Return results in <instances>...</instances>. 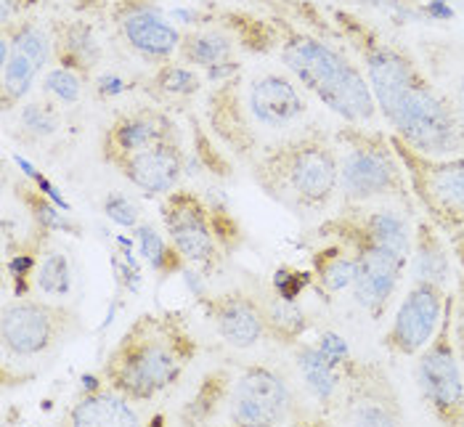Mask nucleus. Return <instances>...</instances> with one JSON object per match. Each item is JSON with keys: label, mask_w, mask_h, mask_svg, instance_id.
<instances>
[{"label": "nucleus", "mask_w": 464, "mask_h": 427, "mask_svg": "<svg viewBox=\"0 0 464 427\" xmlns=\"http://www.w3.org/2000/svg\"><path fill=\"white\" fill-rule=\"evenodd\" d=\"M329 22L361 62L374 104L395 136L430 157L464 154V120L451 96L411 56L409 48L345 5H329Z\"/></svg>", "instance_id": "f257e3e1"}, {"label": "nucleus", "mask_w": 464, "mask_h": 427, "mask_svg": "<svg viewBox=\"0 0 464 427\" xmlns=\"http://www.w3.org/2000/svg\"><path fill=\"white\" fill-rule=\"evenodd\" d=\"M215 24L228 30L242 48L260 56H274L286 72L314 93L324 107L340 114L345 122L369 125L377 117V104L372 88L351 56L340 45L326 43L324 37L303 27L279 11L255 16L250 11H220L213 16Z\"/></svg>", "instance_id": "f03ea898"}, {"label": "nucleus", "mask_w": 464, "mask_h": 427, "mask_svg": "<svg viewBox=\"0 0 464 427\" xmlns=\"http://www.w3.org/2000/svg\"><path fill=\"white\" fill-rule=\"evenodd\" d=\"M205 122L215 141L239 162L292 133L305 117V88L285 72H245L218 80L205 93Z\"/></svg>", "instance_id": "7ed1b4c3"}, {"label": "nucleus", "mask_w": 464, "mask_h": 427, "mask_svg": "<svg viewBox=\"0 0 464 427\" xmlns=\"http://www.w3.org/2000/svg\"><path fill=\"white\" fill-rule=\"evenodd\" d=\"M199 356V340L180 311H143L117 337L102 364V383L133 403L176 388Z\"/></svg>", "instance_id": "20e7f679"}, {"label": "nucleus", "mask_w": 464, "mask_h": 427, "mask_svg": "<svg viewBox=\"0 0 464 427\" xmlns=\"http://www.w3.org/2000/svg\"><path fill=\"white\" fill-rule=\"evenodd\" d=\"M247 168L255 186L292 213H322L340 191V149L322 128L292 131Z\"/></svg>", "instance_id": "39448f33"}, {"label": "nucleus", "mask_w": 464, "mask_h": 427, "mask_svg": "<svg viewBox=\"0 0 464 427\" xmlns=\"http://www.w3.org/2000/svg\"><path fill=\"white\" fill-rule=\"evenodd\" d=\"M334 141L340 149V194L343 205L395 202L406 210L414 208L409 176L398 160L388 133L345 122Z\"/></svg>", "instance_id": "423d86ee"}, {"label": "nucleus", "mask_w": 464, "mask_h": 427, "mask_svg": "<svg viewBox=\"0 0 464 427\" xmlns=\"http://www.w3.org/2000/svg\"><path fill=\"white\" fill-rule=\"evenodd\" d=\"M398 160L409 176L414 202L443 237L464 234V154L430 157L401 136H391Z\"/></svg>", "instance_id": "0eeeda50"}, {"label": "nucleus", "mask_w": 464, "mask_h": 427, "mask_svg": "<svg viewBox=\"0 0 464 427\" xmlns=\"http://www.w3.org/2000/svg\"><path fill=\"white\" fill-rule=\"evenodd\" d=\"M314 237L319 242L334 239L343 242L345 247L356 255V282H353V297L356 303L366 311V316L372 321L385 319L391 303H393L395 292L401 286V279L409 268V257L406 252H398L393 247H385L358 231H351L345 226L332 223L329 218L322 220L314 228Z\"/></svg>", "instance_id": "6e6552de"}, {"label": "nucleus", "mask_w": 464, "mask_h": 427, "mask_svg": "<svg viewBox=\"0 0 464 427\" xmlns=\"http://www.w3.org/2000/svg\"><path fill=\"white\" fill-rule=\"evenodd\" d=\"M82 329L80 314L56 300H40L19 295L3 306L0 340L3 354L16 361L48 356L59 345L70 343Z\"/></svg>", "instance_id": "1a4fd4ad"}, {"label": "nucleus", "mask_w": 464, "mask_h": 427, "mask_svg": "<svg viewBox=\"0 0 464 427\" xmlns=\"http://www.w3.org/2000/svg\"><path fill=\"white\" fill-rule=\"evenodd\" d=\"M417 388L435 422L451 427L464 425V369L457 343H454V292L446 300V314L417 356Z\"/></svg>", "instance_id": "9d476101"}, {"label": "nucleus", "mask_w": 464, "mask_h": 427, "mask_svg": "<svg viewBox=\"0 0 464 427\" xmlns=\"http://www.w3.org/2000/svg\"><path fill=\"white\" fill-rule=\"evenodd\" d=\"M160 218L168 234L170 247L183 263L199 268L202 274L218 271L223 260V245L218 237L215 208L194 189H173L162 197Z\"/></svg>", "instance_id": "9b49d317"}, {"label": "nucleus", "mask_w": 464, "mask_h": 427, "mask_svg": "<svg viewBox=\"0 0 464 427\" xmlns=\"http://www.w3.org/2000/svg\"><path fill=\"white\" fill-rule=\"evenodd\" d=\"M337 417L345 425H401L406 420L401 393L391 372L372 358H351L345 366V388Z\"/></svg>", "instance_id": "f8f14e48"}, {"label": "nucleus", "mask_w": 464, "mask_h": 427, "mask_svg": "<svg viewBox=\"0 0 464 427\" xmlns=\"http://www.w3.org/2000/svg\"><path fill=\"white\" fill-rule=\"evenodd\" d=\"M449 286L432 282H411L409 292L403 295L395 319L391 321L382 348L395 358H417L428 343L435 337L449 300Z\"/></svg>", "instance_id": "ddd939ff"}, {"label": "nucleus", "mask_w": 464, "mask_h": 427, "mask_svg": "<svg viewBox=\"0 0 464 427\" xmlns=\"http://www.w3.org/2000/svg\"><path fill=\"white\" fill-rule=\"evenodd\" d=\"M109 19L117 35L141 59L162 64L179 53L183 33L168 22L157 0H111Z\"/></svg>", "instance_id": "4468645a"}, {"label": "nucleus", "mask_w": 464, "mask_h": 427, "mask_svg": "<svg viewBox=\"0 0 464 427\" xmlns=\"http://www.w3.org/2000/svg\"><path fill=\"white\" fill-rule=\"evenodd\" d=\"M197 303L205 319L213 324L218 337L237 351H250L268 337L250 286L208 292V295H199Z\"/></svg>", "instance_id": "2eb2a0df"}, {"label": "nucleus", "mask_w": 464, "mask_h": 427, "mask_svg": "<svg viewBox=\"0 0 464 427\" xmlns=\"http://www.w3.org/2000/svg\"><path fill=\"white\" fill-rule=\"evenodd\" d=\"M180 139L176 120L168 109L160 107H133L120 112L107 125L102 136V160L114 168L120 160L133 157L154 143Z\"/></svg>", "instance_id": "dca6fc26"}, {"label": "nucleus", "mask_w": 464, "mask_h": 427, "mask_svg": "<svg viewBox=\"0 0 464 427\" xmlns=\"http://www.w3.org/2000/svg\"><path fill=\"white\" fill-rule=\"evenodd\" d=\"M234 393L257 403L271 425H305V422H322L316 412H308L297 393L292 391L289 380L279 369L266 364H250L239 372L234 380Z\"/></svg>", "instance_id": "f3484780"}, {"label": "nucleus", "mask_w": 464, "mask_h": 427, "mask_svg": "<svg viewBox=\"0 0 464 427\" xmlns=\"http://www.w3.org/2000/svg\"><path fill=\"white\" fill-rule=\"evenodd\" d=\"M114 170L143 194L165 197L180 186V179L186 173V151L180 139H170L120 160Z\"/></svg>", "instance_id": "a211bd4d"}, {"label": "nucleus", "mask_w": 464, "mask_h": 427, "mask_svg": "<svg viewBox=\"0 0 464 427\" xmlns=\"http://www.w3.org/2000/svg\"><path fill=\"white\" fill-rule=\"evenodd\" d=\"M237 37L228 30H223L220 24L215 27H199V30H188L180 35L179 45V62L194 67V70H208L210 80H226L231 74L242 70V64L234 59L237 53Z\"/></svg>", "instance_id": "6ab92c4d"}, {"label": "nucleus", "mask_w": 464, "mask_h": 427, "mask_svg": "<svg viewBox=\"0 0 464 427\" xmlns=\"http://www.w3.org/2000/svg\"><path fill=\"white\" fill-rule=\"evenodd\" d=\"M53 37V62L59 67L82 74L91 80L104 62V48L93 24L85 19H56L51 24Z\"/></svg>", "instance_id": "aec40b11"}, {"label": "nucleus", "mask_w": 464, "mask_h": 427, "mask_svg": "<svg viewBox=\"0 0 464 427\" xmlns=\"http://www.w3.org/2000/svg\"><path fill=\"white\" fill-rule=\"evenodd\" d=\"M292 354H295L300 380L305 391L311 393V398L319 403L322 417L337 412L343 401V388H345V366H337L332 358L324 356L319 345H311L305 340L292 345Z\"/></svg>", "instance_id": "412c9836"}, {"label": "nucleus", "mask_w": 464, "mask_h": 427, "mask_svg": "<svg viewBox=\"0 0 464 427\" xmlns=\"http://www.w3.org/2000/svg\"><path fill=\"white\" fill-rule=\"evenodd\" d=\"M250 289L257 300L263 324H266V335L274 343L292 348L314 329V321L297 306V300H289V297L279 295L276 289L266 285L250 286Z\"/></svg>", "instance_id": "4be33fe9"}, {"label": "nucleus", "mask_w": 464, "mask_h": 427, "mask_svg": "<svg viewBox=\"0 0 464 427\" xmlns=\"http://www.w3.org/2000/svg\"><path fill=\"white\" fill-rule=\"evenodd\" d=\"M67 422L74 427H120L139 425L141 417L133 409L130 398L104 385V388H91L80 398H74V403L67 409Z\"/></svg>", "instance_id": "5701e85b"}, {"label": "nucleus", "mask_w": 464, "mask_h": 427, "mask_svg": "<svg viewBox=\"0 0 464 427\" xmlns=\"http://www.w3.org/2000/svg\"><path fill=\"white\" fill-rule=\"evenodd\" d=\"M411 282H432V285H451V260L443 242V234L430 223L428 218L417 220L411 231Z\"/></svg>", "instance_id": "b1692460"}, {"label": "nucleus", "mask_w": 464, "mask_h": 427, "mask_svg": "<svg viewBox=\"0 0 464 427\" xmlns=\"http://www.w3.org/2000/svg\"><path fill=\"white\" fill-rule=\"evenodd\" d=\"M311 277L324 295H340L353 289L356 282V255L343 242L326 239L311 252Z\"/></svg>", "instance_id": "393cba45"}, {"label": "nucleus", "mask_w": 464, "mask_h": 427, "mask_svg": "<svg viewBox=\"0 0 464 427\" xmlns=\"http://www.w3.org/2000/svg\"><path fill=\"white\" fill-rule=\"evenodd\" d=\"M234 393V380L226 369H213L202 377L194 395L180 409V422L186 425H205L220 414V409H228Z\"/></svg>", "instance_id": "a878e982"}, {"label": "nucleus", "mask_w": 464, "mask_h": 427, "mask_svg": "<svg viewBox=\"0 0 464 427\" xmlns=\"http://www.w3.org/2000/svg\"><path fill=\"white\" fill-rule=\"evenodd\" d=\"M202 88H205V77L199 74V70L173 59L157 64V70L149 77V91L160 104L194 99Z\"/></svg>", "instance_id": "bb28decb"}, {"label": "nucleus", "mask_w": 464, "mask_h": 427, "mask_svg": "<svg viewBox=\"0 0 464 427\" xmlns=\"http://www.w3.org/2000/svg\"><path fill=\"white\" fill-rule=\"evenodd\" d=\"M3 80H0V107L3 114H11L14 109H19L24 104V99L33 93L40 70L33 59H27L22 51L11 48L8 62L0 64Z\"/></svg>", "instance_id": "cd10ccee"}, {"label": "nucleus", "mask_w": 464, "mask_h": 427, "mask_svg": "<svg viewBox=\"0 0 464 427\" xmlns=\"http://www.w3.org/2000/svg\"><path fill=\"white\" fill-rule=\"evenodd\" d=\"M0 33L11 40V48L22 51L27 59H33L40 72L48 70V64L53 62L51 30L43 27L33 16H22V19H14L8 24H0Z\"/></svg>", "instance_id": "c85d7f7f"}, {"label": "nucleus", "mask_w": 464, "mask_h": 427, "mask_svg": "<svg viewBox=\"0 0 464 427\" xmlns=\"http://www.w3.org/2000/svg\"><path fill=\"white\" fill-rule=\"evenodd\" d=\"M33 285L45 297H64L72 289L70 257L64 249L48 247L37 252V266L33 274Z\"/></svg>", "instance_id": "c756f323"}, {"label": "nucleus", "mask_w": 464, "mask_h": 427, "mask_svg": "<svg viewBox=\"0 0 464 427\" xmlns=\"http://www.w3.org/2000/svg\"><path fill=\"white\" fill-rule=\"evenodd\" d=\"M16 128L24 141L37 143L51 139L62 128V112L53 102H27L16 109Z\"/></svg>", "instance_id": "7c9ffc66"}, {"label": "nucleus", "mask_w": 464, "mask_h": 427, "mask_svg": "<svg viewBox=\"0 0 464 427\" xmlns=\"http://www.w3.org/2000/svg\"><path fill=\"white\" fill-rule=\"evenodd\" d=\"M82 82L85 77L67 67H56V70L45 72L43 77V91L56 102V104H74L82 93Z\"/></svg>", "instance_id": "2f4dec72"}, {"label": "nucleus", "mask_w": 464, "mask_h": 427, "mask_svg": "<svg viewBox=\"0 0 464 427\" xmlns=\"http://www.w3.org/2000/svg\"><path fill=\"white\" fill-rule=\"evenodd\" d=\"M104 210H107L109 218H111L114 223H120V226H136V220H139L136 205H133L128 197H122V194H111L107 202H104Z\"/></svg>", "instance_id": "473e14b6"}, {"label": "nucleus", "mask_w": 464, "mask_h": 427, "mask_svg": "<svg viewBox=\"0 0 464 427\" xmlns=\"http://www.w3.org/2000/svg\"><path fill=\"white\" fill-rule=\"evenodd\" d=\"M454 343H457L464 369V274L459 277L457 289H454Z\"/></svg>", "instance_id": "72a5a7b5"}, {"label": "nucleus", "mask_w": 464, "mask_h": 427, "mask_svg": "<svg viewBox=\"0 0 464 427\" xmlns=\"http://www.w3.org/2000/svg\"><path fill=\"white\" fill-rule=\"evenodd\" d=\"M139 239H141V247L143 255L151 260V263H160V260H165V255H173L176 249L173 247H165V242L146 226V228H139Z\"/></svg>", "instance_id": "f704fd0d"}, {"label": "nucleus", "mask_w": 464, "mask_h": 427, "mask_svg": "<svg viewBox=\"0 0 464 427\" xmlns=\"http://www.w3.org/2000/svg\"><path fill=\"white\" fill-rule=\"evenodd\" d=\"M40 0H0V24H8L14 19L30 16Z\"/></svg>", "instance_id": "c9c22d12"}, {"label": "nucleus", "mask_w": 464, "mask_h": 427, "mask_svg": "<svg viewBox=\"0 0 464 427\" xmlns=\"http://www.w3.org/2000/svg\"><path fill=\"white\" fill-rule=\"evenodd\" d=\"M361 5H372V8H382V11H401L406 14L411 0H358Z\"/></svg>", "instance_id": "e433bc0d"}, {"label": "nucleus", "mask_w": 464, "mask_h": 427, "mask_svg": "<svg viewBox=\"0 0 464 427\" xmlns=\"http://www.w3.org/2000/svg\"><path fill=\"white\" fill-rule=\"evenodd\" d=\"M454 102H457V107L462 112V120H464V74L459 77V85H457V96H454Z\"/></svg>", "instance_id": "4c0bfd02"}, {"label": "nucleus", "mask_w": 464, "mask_h": 427, "mask_svg": "<svg viewBox=\"0 0 464 427\" xmlns=\"http://www.w3.org/2000/svg\"><path fill=\"white\" fill-rule=\"evenodd\" d=\"M443 3H446V0H443Z\"/></svg>", "instance_id": "58836bf2"}]
</instances>
